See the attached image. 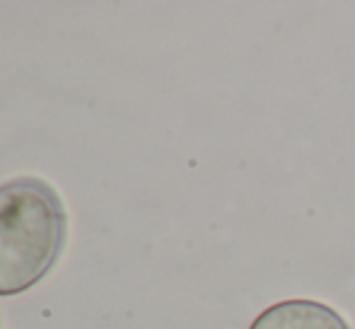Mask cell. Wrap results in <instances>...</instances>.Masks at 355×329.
I'll return each instance as SVG.
<instances>
[{"mask_svg":"<svg viewBox=\"0 0 355 329\" xmlns=\"http://www.w3.org/2000/svg\"><path fill=\"white\" fill-rule=\"evenodd\" d=\"M249 329H351L331 305L309 298H290L273 303L257 315Z\"/></svg>","mask_w":355,"mask_h":329,"instance_id":"2","label":"cell"},{"mask_svg":"<svg viewBox=\"0 0 355 329\" xmlns=\"http://www.w3.org/2000/svg\"><path fill=\"white\" fill-rule=\"evenodd\" d=\"M68 235V213L53 187L37 177L0 184V296L44 281Z\"/></svg>","mask_w":355,"mask_h":329,"instance_id":"1","label":"cell"}]
</instances>
